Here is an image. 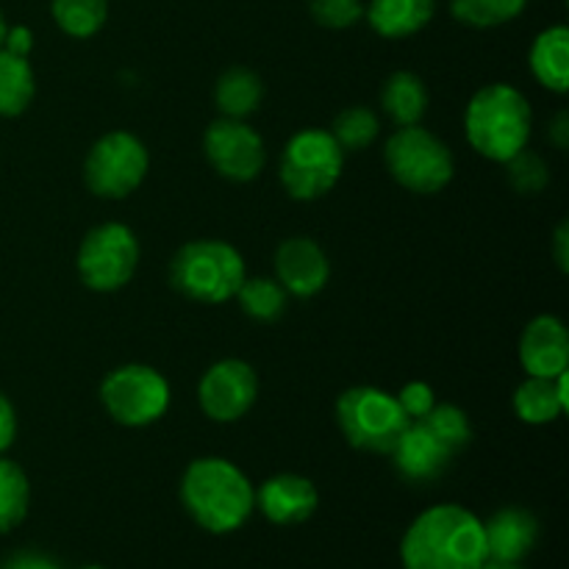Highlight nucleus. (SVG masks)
<instances>
[{
  "label": "nucleus",
  "instance_id": "nucleus-2",
  "mask_svg": "<svg viewBox=\"0 0 569 569\" xmlns=\"http://www.w3.org/2000/svg\"><path fill=\"white\" fill-rule=\"evenodd\" d=\"M181 506L203 531L222 537L253 517L256 487L233 461L203 456L183 470Z\"/></svg>",
  "mask_w": 569,
  "mask_h": 569
},
{
  "label": "nucleus",
  "instance_id": "nucleus-19",
  "mask_svg": "<svg viewBox=\"0 0 569 569\" xmlns=\"http://www.w3.org/2000/svg\"><path fill=\"white\" fill-rule=\"evenodd\" d=\"M437 14V0H370L365 17L383 39H406L420 33Z\"/></svg>",
  "mask_w": 569,
  "mask_h": 569
},
{
  "label": "nucleus",
  "instance_id": "nucleus-32",
  "mask_svg": "<svg viewBox=\"0 0 569 569\" xmlns=\"http://www.w3.org/2000/svg\"><path fill=\"white\" fill-rule=\"evenodd\" d=\"M395 398H398L400 409H403V415L409 417V420H422V417L437 406V395H433V389L428 387L426 381L406 383Z\"/></svg>",
  "mask_w": 569,
  "mask_h": 569
},
{
  "label": "nucleus",
  "instance_id": "nucleus-10",
  "mask_svg": "<svg viewBox=\"0 0 569 569\" xmlns=\"http://www.w3.org/2000/svg\"><path fill=\"white\" fill-rule=\"evenodd\" d=\"M139 264V239L122 222H103L83 237L76 267L92 292H117L131 283Z\"/></svg>",
  "mask_w": 569,
  "mask_h": 569
},
{
  "label": "nucleus",
  "instance_id": "nucleus-38",
  "mask_svg": "<svg viewBox=\"0 0 569 569\" xmlns=\"http://www.w3.org/2000/svg\"><path fill=\"white\" fill-rule=\"evenodd\" d=\"M478 569H526L522 561H498V559H487Z\"/></svg>",
  "mask_w": 569,
  "mask_h": 569
},
{
  "label": "nucleus",
  "instance_id": "nucleus-21",
  "mask_svg": "<svg viewBox=\"0 0 569 569\" xmlns=\"http://www.w3.org/2000/svg\"><path fill=\"white\" fill-rule=\"evenodd\" d=\"M383 114L398 128L420 126L428 111V89L420 76L409 70L392 72L381 89Z\"/></svg>",
  "mask_w": 569,
  "mask_h": 569
},
{
  "label": "nucleus",
  "instance_id": "nucleus-1",
  "mask_svg": "<svg viewBox=\"0 0 569 569\" xmlns=\"http://www.w3.org/2000/svg\"><path fill=\"white\" fill-rule=\"evenodd\" d=\"M481 517L459 503L422 511L403 533V569H478L487 561Z\"/></svg>",
  "mask_w": 569,
  "mask_h": 569
},
{
  "label": "nucleus",
  "instance_id": "nucleus-28",
  "mask_svg": "<svg viewBox=\"0 0 569 569\" xmlns=\"http://www.w3.org/2000/svg\"><path fill=\"white\" fill-rule=\"evenodd\" d=\"M378 131H381V122H378V117L367 106H350V109L339 111L331 126V137L337 139L345 156L370 148L378 139Z\"/></svg>",
  "mask_w": 569,
  "mask_h": 569
},
{
  "label": "nucleus",
  "instance_id": "nucleus-23",
  "mask_svg": "<svg viewBox=\"0 0 569 569\" xmlns=\"http://www.w3.org/2000/svg\"><path fill=\"white\" fill-rule=\"evenodd\" d=\"M37 94V76L28 56L0 48V117H20Z\"/></svg>",
  "mask_w": 569,
  "mask_h": 569
},
{
  "label": "nucleus",
  "instance_id": "nucleus-17",
  "mask_svg": "<svg viewBox=\"0 0 569 569\" xmlns=\"http://www.w3.org/2000/svg\"><path fill=\"white\" fill-rule=\"evenodd\" d=\"M487 556L498 561H526L539 542V520L528 509L509 506L483 522Z\"/></svg>",
  "mask_w": 569,
  "mask_h": 569
},
{
  "label": "nucleus",
  "instance_id": "nucleus-26",
  "mask_svg": "<svg viewBox=\"0 0 569 569\" xmlns=\"http://www.w3.org/2000/svg\"><path fill=\"white\" fill-rule=\"evenodd\" d=\"M31 506V483L20 465L0 456V537L11 533L28 515Z\"/></svg>",
  "mask_w": 569,
  "mask_h": 569
},
{
  "label": "nucleus",
  "instance_id": "nucleus-18",
  "mask_svg": "<svg viewBox=\"0 0 569 569\" xmlns=\"http://www.w3.org/2000/svg\"><path fill=\"white\" fill-rule=\"evenodd\" d=\"M569 409L567 372L556 378L528 376L515 392V415L526 426H548L565 417Z\"/></svg>",
  "mask_w": 569,
  "mask_h": 569
},
{
  "label": "nucleus",
  "instance_id": "nucleus-39",
  "mask_svg": "<svg viewBox=\"0 0 569 569\" xmlns=\"http://www.w3.org/2000/svg\"><path fill=\"white\" fill-rule=\"evenodd\" d=\"M6 31H9V22H6L3 11H0V48H3V39H6Z\"/></svg>",
  "mask_w": 569,
  "mask_h": 569
},
{
  "label": "nucleus",
  "instance_id": "nucleus-15",
  "mask_svg": "<svg viewBox=\"0 0 569 569\" xmlns=\"http://www.w3.org/2000/svg\"><path fill=\"white\" fill-rule=\"evenodd\" d=\"M317 506H320L317 487L309 478L295 472H278L256 489V509L272 526H300L311 520Z\"/></svg>",
  "mask_w": 569,
  "mask_h": 569
},
{
  "label": "nucleus",
  "instance_id": "nucleus-4",
  "mask_svg": "<svg viewBox=\"0 0 569 569\" xmlns=\"http://www.w3.org/2000/svg\"><path fill=\"white\" fill-rule=\"evenodd\" d=\"M244 278L248 270L242 253L222 239H194L170 261L172 289L194 303H228Z\"/></svg>",
  "mask_w": 569,
  "mask_h": 569
},
{
  "label": "nucleus",
  "instance_id": "nucleus-22",
  "mask_svg": "<svg viewBox=\"0 0 569 569\" xmlns=\"http://www.w3.org/2000/svg\"><path fill=\"white\" fill-rule=\"evenodd\" d=\"M264 100V81L248 67H231L214 83V103L222 117L248 120Z\"/></svg>",
  "mask_w": 569,
  "mask_h": 569
},
{
  "label": "nucleus",
  "instance_id": "nucleus-13",
  "mask_svg": "<svg viewBox=\"0 0 569 569\" xmlns=\"http://www.w3.org/2000/svg\"><path fill=\"white\" fill-rule=\"evenodd\" d=\"M272 267H276V281L292 298H315L331 278V261L326 250L309 237H289L287 242L278 244Z\"/></svg>",
  "mask_w": 569,
  "mask_h": 569
},
{
  "label": "nucleus",
  "instance_id": "nucleus-8",
  "mask_svg": "<svg viewBox=\"0 0 569 569\" xmlns=\"http://www.w3.org/2000/svg\"><path fill=\"white\" fill-rule=\"evenodd\" d=\"M170 383L156 367L122 365L100 383V403L117 426L144 428L159 422L170 409Z\"/></svg>",
  "mask_w": 569,
  "mask_h": 569
},
{
  "label": "nucleus",
  "instance_id": "nucleus-24",
  "mask_svg": "<svg viewBox=\"0 0 569 569\" xmlns=\"http://www.w3.org/2000/svg\"><path fill=\"white\" fill-rule=\"evenodd\" d=\"M50 17L72 39H89L109 20V0H50Z\"/></svg>",
  "mask_w": 569,
  "mask_h": 569
},
{
  "label": "nucleus",
  "instance_id": "nucleus-25",
  "mask_svg": "<svg viewBox=\"0 0 569 569\" xmlns=\"http://www.w3.org/2000/svg\"><path fill=\"white\" fill-rule=\"evenodd\" d=\"M233 298L239 300L244 315L256 322H276L287 315L289 295L276 278H244Z\"/></svg>",
  "mask_w": 569,
  "mask_h": 569
},
{
  "label": "nucleus",
  "instance_id": "nucleus-7",
  "mask_svg": "<svg viewBox=\"0 0 569 569\" xmlns=\"http://www.w3.org/2000/svg\"><path fill=\"white\" fill-rule=\"evenodd\" d=\"M409 422L398 398L378 387L345 389L337 400L339 431L348 439V445L365 453H392L395 442Z\"/></svg>",
  "mask_w": 569,
  "mask_h": 569
},
{
  "label": "nucleus",
  "instance_id": "nucleus-9",
  "mask_svg": "<svg viewBox=\"0 0 569 569\" xmlns=\"http://www.w3.org/2000/svg\"><path fill=\"white\" fill-rule=\"evenodd\" d=\"M148 148L128 131L103 133L83 159V181L89 192L106 200H122L137 192L148 178Z\"/></svg>",
  "mask_w": 569,
  "mask_h": 569
},
{
  "label": "nucleus",
  "instance_id": "nucleus-29",
  "mask_svg": "<svg viewBox=\"0 0 569 569\" xmlns=\"http://www.w3.org/2000/svg\"><path fill=\"white\" fill-rule=\"evenodd\" d=\"M422 422H426L453 453L465 450L472 439L470 417L465 415V409H459V406L453 403H437L426 417H422Z\"/></svg>",
  "mask_w": 569,
  "mask_h": 569
},
{
  "label": "nucleus",
  "instance_id": "nucleus-35",
  "mask_svg": "<svg viewBox=\"0 0 569 569\" xmlns=\"http://www.w3.org/2000/svg\"><path fill=\"white\" fill-rule=\"evenodd\" d=\"M3 48L9 50V53H17V56H28L33 50V33L31 28L26 26H9V31H6V39H3Z\"/></svg>",
  "mask_w": 569,
  "mask_h": 569
},
{
  "label": "nucleus",
  "instance_id": "nucleus-40",
  "mask_svg": "<svg viewBox=\"0 0 569 569\" xmlns=\"http://www.w3.org/2000/svg\"><path fill=\"white\" fill-rule=\"evenodd\" d=\"M81 569H109V567H100V565H89V567H81Z\"/></svg>",
  "mask_w": 569,
  "mask_h": 569
},
{
  "label": "nucleus",
  "instance_id": "nucleus-11",
  "mask_svg": "<svg viewBox=\"0 0 569 569\" xmlns=\"http://www.w3.org/2000/svg\"><path fill=\"white\" fill-rule=\"evenodd\" d=\"M203 153L214 172L233 183H248L259 178L267 161L264 139L259 137V131L244 120H231V117H220L206 128Z\"/></svg>",
  "mask_w": 569,
  "mask_h": 569
},
{
  "label": "nucleus",
  "instance_id": "nucleus-20",
  "mask_svg": "<svg viewBox=\"0 0 569 569\" xmlns=\"http://www.w3.org/2000/svg\"><path fill=\"white\" fill-rule=\"evenodd\" d=\"M531 72L548 92L567 94L569 92V28L550 26L533 39Z\"/></svg>",
  "mask_w": 569,
  "mask_h": 569
},
{
  "label": "nucleus",
  "instance_id": "nucleus-36",
  "mask_svg": "<svg viewBox=\"0 0 569 569\" xmlns=\"http://www.w3.org/2000/svg\"><path fill=\"white\" fill-rule=\"evenodd\" d=\"M553 256H556V264H559L561 272L569 270V226L561 222L556 228V237H553Z\"/></svg>",
  "mask_w": 569,
  "mask_h": 569
},
{
  "label": "nucleus",
  "instance_id": "nucleus-34",
  "mask_svg": "<svg viewBox=\"0 0 569 569\" xmlns=\"http://www.w3.org/2000/svg\"><path fill=\"white\" fill-rule=\"evenodd\" d=\"M17 439V411L14 403L0 392V456L14 445Z\"/></svg>",
  "mask_w": 569,
  "mask_h": 569
},
{
  "label": "nucleus",
  "instance_id": "nucleus-27",
  "mask_svg": "<svg viewBox=\"0 0 569 569\" xmlns=\"http://www.w3.org/2000/svg\"><path fill=\"white\" fill-rule=\"evenodd\" d=\"M528 0H450V14L470 28H498L517 20Z\"/></svg>",
  "mask_w": 569,
  "mask_h": 569
},
{
  "label": "nucleus",
  "instance_id": "nucleus-6",
  "mask_svg": "<svg viewBox=\"0 0 569 569\" xmlns=\"http://www.w3.org/2000/svg\"><path fill=\"white\" fill-rule=\"evenodd\" d=\"M345 170V150L331 131L303 128L287 142L278 164V178L295 200H320L339 183Z\"/></svg>",
  "mask_w": 569,
  "mask_h": 569
},
{
  "label": "nucleus",
  "instance_id": "nucleus-30",
  "mask_svg": "<svg viewBox=\"0 0 569 569\" xmlns=\"http://www.w3.org/2000/svg\"><path fill=\"white\" fill-rule=\"evenodd\" d=\"M506 167H509V183L520 194H539L550 183L548 161L528 148L506 161Z\"/></svg>",
  "mask_w": 569,
  "mask_h": 569
},
{
  "label": "nucleus",
  "instance_id": "nucleus-3",
  "mask_svg": "<svg viewBox=\"0 0 569 569\" xmlns=\"http://www.w3.org/2000/svg\"><path fill=\"white\" fill-rule=\"evenodd\" d=\"M533 114L526 94L511 83H489L470 98L465 111L467 142L483 159L506 164L531 139Z\"/></svg>",
  "mask_w": 569,
  "mask_h": 569
},
{
  "label": "nucleus",
  "instance_id": "nucleus-12",
  "mask_svg": "<svg viewBox=\"0 0 569 569\" xmlns=\"http://www.w3.org/2000/svg\"><path fill=\"white\" fill-rule=\"evenodd\" d=\"M200 409L214 422H237L259 400V376L242 359H222L198 383Z\"/></svg>",
  "mask_w": 569,
  "mask_h": 569
},
{
  "label": "nucleus",
  "instance_id": "nucleus-14",
  "mask_svg": "<svg viewBox=\"0 0 569 569\" xmlns=\"http://www.w3.org/2000/svg\"><path fill=\"white\" fill-rule=\"evenodd\" d=\"M392 465L409 483H431L445 476L453 461V450L422 420H411L392 448Z\"/></svg>",
  "mask_w": 569,
  "mask_h": 569
},
{
  "label": "nucleus",
  "instance_id": "nucleus-33",
  "mask_svg": "<svg viewBox=\"0 0 569 569\" xmlns=\"http://www.w3.org/2000/svg\"><path fill=\"white\" fill-rule=\"evenodd\" d=\"M0 569H61V567L59 561H53L44 553H37V550H20V553L0 561Z\"/></svg>",
  "mask_w": 569,
  "mask_h": 569
},
{
  "label": "nucleus",
  "instance_id": "nucleus-31",
  "mask_svg": "<svg viewBox=\"0 0 569 569\" xmlns=\"http://www.w3.org/2000/svg\"><path fill=\"white\" fill-rule=\"evenodd\" d=\"M309 11L317 26L345 31L365 20V0H309Z\"/></svg>",
  "mask_w": 569,
  "mask_h": 569
},
{
  "label": "nucleus",
  "instance_id": "nucleus-37",
  "mask_svg": "<svg viewBox=\"0 0 569 569\" xmlns=\"http://www.w3.org/2000/svg\"><path fill=\"white\" fill-rule=\"evenodd\" d=\"M550 142L556 144L559 150L569 148V114L567 111H559L550 122Z\"/></svg>",
  "mask_w": 569,
  "mask_h": 569
},
{
  "label": "nucleus",
  "instance_id": "nucleus-16",
  "mask_svg": "<svg viewBox=\"0 0 569 569\" xmlns=\"http://www.w3.org/2000/svg\"><path fill=\"white\" fill-rule=\"evenodd\" d=\"M520 365L528 376L556 378L569 370V333L553 315L533 317L520 337Z\"/></svg>",
  "mask_w": 569,
  "mask_h": 569
},
{
  "label": "nucleus",
  "instance_id": "nucleus-5",
  "mask_svg": "<svg viewBox=\"0 0 569 569\" xmlns=\"http://www.w3.org/2000/svg\"><path fill=\"white\" fill-rule=\"evenodd\" d=\"M389 176L415 194H437L453 181V150L422 126L398 128L383 144Z\"/></svg>",
  "mask_w": 569,
  "mask_h": 569
}]
</instances>
